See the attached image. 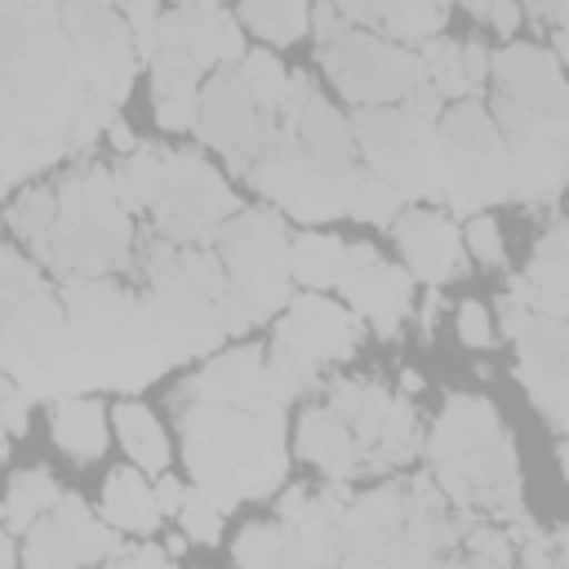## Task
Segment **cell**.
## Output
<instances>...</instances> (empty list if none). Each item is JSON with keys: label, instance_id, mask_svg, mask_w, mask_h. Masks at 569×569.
Masks as SVG:
<instances>
[{"label": "cell", "instance_id": "1", "mask_svg": "<svg viewBox=\"0 0 569 569\" xmlns=\"http://www.w3.org/2000/svg\"><path fill=\"white\" fill-rule=\"evenodd\" d=\"M182 449L191 476L231 511L244 498H262L284 480V405H222L204 396H173Z\"/></svg>", "mask_w": 569, "mask_h": 569}, {"label": "cell", "instance_id": "2", "mask_svg": "<svg viewBox=\"0 0 569 569\" xmlns=\"http://www.w3.org/2000/svg\"><path fill=\"white\" fill-rule=\"evenodd\" d=\"M213 244L227 262V293L218 298L222 320L231 333H244L262 320H271L289 302V240L284 222L271 209H244L231 213L218 231Z\"/></svg>", "mask_w": 569, "mask_h": 569}, {"label": "cell", "instance_id": "3", "mask_svg": "<svg viewBox=\"0 0 569 569\" xmlns=\"http://www.w3.org/2000/svg\"><path fill=\"white\" fill-rule=\"evenodd\" d=\"M320 62L333 76V84L347 93V102H356V107L405 102L427 80L418 53H405L400 44L356 31L351 22L320 40Z\"/></svg>", "mask_w": 569, "mask_h": 569}, {"label": "cell", "instance_id": "4", "mask_svg": "<svg viewBox=\"0 0 569 569\" xmlns=\"http://www.w3.org/2000/svg\"><path fill=\"white\" fill-rule=\"evenodd\" d=\"M240 213L227 182L196 151H169L164 160V196L156 200V231L169 244H204L213 231Z\"/></svg>", "mask_w": 569, "mask_h": 569}, {"label": "cell", "instance_id": "5", "mask_svg": "<svg viewBox=\"0 0 569 569\" xmlns=\"http://www.w3.org/2000/svg\"><path fill=\"white\" fill-rule=\"evenodd\" d=\"M116 525L102 516L93 520V511L80 502V493H62L53 502V511H44L22 538V560L36 569H67V565H89V560H111L120 551V533H111Z\"/></svg>", "mask_w": 569, "mask_h": 569}, {"label": "cell", "instance_id": "6", "mask_svg": "<svg viewBox=\"0 0 569 569\" xmlns=\"http://www.w3.org/2000/svg\"><path fill=\"white\" fill-rule=\"evenodd\" d=\"M360 342V320L356 311H342L325 293H302L289 302L284 320L276 325V351L307 356L316 365L325 360H347Z\"/></svg>", "mask_w": 569, "mask_h": 569}, {"label": "cell", "instance_id": "7", "mask_svg": "<svg viewBox=\"0 0 569 569\" xmlns=\"http://www.w3.org/2000/svg\"><path fill=\"white\" fill-rule=\"evenodd\" d=\"M409 267L418 280L427 284H445L449 276L467 271V258H462V236L458 227L445 218V213H431V209H409V213H396L391 222Z\"/></svg>", "mask_w": 569, "mask_h": 569}, {"label": "cell", "instance_id": "8", "mask_svg": "<svg viewBox=\"0 0 569 569\" xmlns=\"http://www.w3.org/2000/svg\"><path fill=\"white\" fill-rule=\"evenodd\" d=\"M338 289H342V298L351 302L356 316L373 320V329L382 338H400V316L413 302V284L400 267H387L382 258H373L365 267H347Z\"/></svg>", "mask_w": 569, "mask_h": 569}, {"label": "cell", "instance_id": "9", "mask_svg": "<svg viewBox=\"0 0 569 569\" xmlns=\"http://www.w3.org/2000/svg\"><path fill=\"white\" fill-rule=\"evenodd\" d=\"M298 453L307 462H316L329 480H351L360 471V445H356V431L351 422L325 405V409H307L302 422H298Z\"/></svg>", "mask_w": 569, "mask_h": 569}, {"label": "cell", "instance_id": "10", "mask_svg": "<svg viewBox=\"0 0 569 569\" xmlns=\"http://www.w3.org/2000/svg\"><path fill=\"white\" fill-rule=\"evenodd\" d=\"M164 18L178 31V40L187 44V53L200 62V71L244 58V36H240L231 13H222V9H173Z\"/></svg>", "mask_w": 569, "mask_h": 569}, {"label": "cell", "instance_id": "11", "mask_svg": "<svg viewBox=\"0 0 569 569\" xmlns=\"http://www.w3.org/2000/svg\"><path fill=\"white\" fill-rule=\"evenodd\" d=\"M102 516L124 533H151L160 525V498L142 480V467H116L102 485Z\"/></svg>", "mask_w": 569, "mask_h": 569}, {"label": "cell", "instance_id": "12", "mask_svg": "<svg viewBox=\"0 0 569 569\" xmlns=\"http://www.w3.org/2000/svg\"><path fill=\"white\" fill-rule=\"evenodd\" d=\"M53 440L62 453L80 458V462H93L107 453V413L98 400H84V396H67L58 409H53Z\"/></svg>", "mask_w": 569, "mask_h": 569}, {"label": "cell", "instance_id": "13", "mask_svg": "<svg viewBox=\"0 0 569 569\" xmlns=\"http://www.w3.org/2000/svg\"><path fill=\"white\" fill-rule=\"evenodd\" d=\"M111 418H116V431H120V445L129 449V458H133L142 471L164 476V471H169V440H164L156 413H151L147 405H138V400H120Z\"/></svg>", "mask_w": 569, "mask_h": 569}, {"label": "cell", "instance_id": "14", "mask_svg": "<svg viewBox=\"0 0 569 569\" xmlns=\"http://www.w3.org/2000/svg\"><path fill=\"white\" fill-rule=\"evenodd\" d=\"M342 271H347V244L333 240V236H298L289 240V276L307 289H329V284H342Z\"/></svg>", "mask_w": 569, "mask_h": 569}, {"label": "cell", "instance_id": "15", "mask_svg": "<svg viewBox=\"0 0 569 569\" xmlns=\"http://www.w3.org/2000/svg\"><path fill=\"white\" fill-rule=\"evenodd\" d=\"M164 160H169V151H160V147H138V151H129V156L111 169V173H116V191H120V200H124L129 213L156 209V200L164 196Z\"/></svg>", "mask_w": 569, "mask_h": 569}, {"label": "cell", "instance_id": "16", "mask_svg": "<svg viewBox=\"0 0 569 569\" xmlns=\"http://www.w3.org/2000/svg\"><path fill=\"white\" fill-rule=\"evenodd\" d=\"M58 498H62V489L53 485V476H49L44 467L18 471V476L9 480V498H4V529L22 538L44 511H53Z\"/></svg>", "mask_w": 569, "mask_h": 569}, {"label": "cell", "instance_id": "17", "mask_svg": "<svg viewBox=\"0 0 569 569\" xmlns=\"http://www.w3.org/2000/svg\"><path fill=\"white\" fill-rule=\"evenodd\" d=\"M240 18L271 44H293L307 27V0H240Z\"/></svg>", "mask_w": 569, "mask_h": 569}, {"label": "cell", "instance_id": "18", "mask_svg": "<svg viewBox=\"0 0 569 569\" xmlns=\"http://www.w3.org/2000/svg\"><path fill=\"white\" fill-rule=\"evenodd\" d=\"M400 187L382 173H373L369 164L351 173V187H347V213L351 218H365V222H391L400 213Z\"/></svg>", "mask_w": 569, "mask_h": 569}, {"label": "cell", "instance_id": "19", "mask_svg": "<svg viewBox=\"0 0 569 569\" xmlns=\"http://www.w3.org/2000/svg\"><path fill=\"white\" fill-rule=\"evenodd\" d=\"M236 76H240V84L249 89V98H253L262 111H280V102H284V93H289V80H293L267 49L244 53Z\"/></svg>", "mask_w": 569, "mask_h": 569}, {"label": "cell", "instance_id": "20", "mask_svg": "<svg viewBox=\"0 0 569 569\" xmlns=\"http://www.w3.org/2000/svg\"><path fill=\"white\" fill-rule=\"evenodd\" d=\"M53 222H58V191L31 187V191H22V196L9 204V227H13V236H22V240H40Z\"/></svg>", "mask_w": 569, "mask_h": 569}, {"label": "cell", "instance_id": "21", "mask_svg": "<svg viewBox=\"0 0 569 569\" xmlns=\"http://www.w3.org/2000/svg\"><path fill=\"white\" fill-rule=\"evenodd\" d=\"M222 502L200 485V489H187V502H182V533L191 542H218L222 538Z\"/></svg>", "mask_w": 569, "mask_h": 569}, {"label": "cell", "instance_id": "22", "mask_svg": "<svg viewBox=\"0 0 569 569\" xmlns=\"http://www.w3.org/2000/svg\"><path fill=\"white\" fill-rule=\"evenodd\" d=\"M231 556L240 565H284V529L271 525H244Z\"/></svg>", "mask_w": 569, "mask_h": 569}, {"label": "cell", "instance_id": "23", "mask_svg": "<svg viewBox=\"0 0 569 569\" xmlns=\"http://www.w3.org/2000/svg\"><path fill=\"white\" fill-rule=\"evenodd\" d=\"M116 107H120V102L89 93L84 107H80V116H76V124H71V151H89V147L98 142V133H107V129L120 120Z\"/></svg>", "mask_w": 569, "mask_h": 569}, {"label": "cell", "instance_id": "24", "mask_svg": "<svg viewBox=\"0 0 569 569\" xmlns=\"http://www.w3.org/2000/svg\"><path fill=\"white\" fill-rule=\"evenodd\" d=\"M467 244L476 249L480 262H489V267L502 262V231H498V222L489 213H471L467 218Z\"/></svg>", "mask_w": 569, "mask_h": 569}, {"label": "cell", "instance_id": "25", "mask_svg": "<svg viewBox=\"0 0 569 569\" xmlns=\"http://www.w3.org/2000/svg\"><path fill=\"white\" fill-rule=\"evenodd\" d=\"M453 325H458V338H462L467 347H489V342H493V325H489V311H485L480 302H462Z\"/></svg>", "mask_w": 569, "mask_h": 569}, {"label": "cell", "instance_id": "26", "mask_svg": "<svg viewBox=\"0 0 569 569\" xmlns=\"http://www.w3.org/2000/svg\"><path fill=\"white\" fill-rule=\"evenodd\" d=\"M467 547H471V560H485V565H507V560H516L507 533H493V529H471V533H467Z\"/></svg>", "mask_w": 569, "mask_h": 569}, {"label": "cell", "instance_id": "27", "mask_svg": "<svg viewBox=\"0 0 569 569\" xmlns=\"http://www.w3.org/2000/svg\"><path fill=\"white\" fill-rule=\"evenodd\" d=\"M0 400H4V431H9V436H22V431H27V400H31V391H27L18 378L4 373Z\"/></svg>", "mask_w": 569, "mask_h": 569}, {"label": "cell", "instance_id": "28", "mask_svg": "<svg viewBox=\"0 0 569 569\" xmlns=\"http://www.w3.org/2000/svg\"><path fill=\"white\" fill-rule=\"evenodd\" d=\"M498 320H502V333H511V338H520V329L533 320V307L520 298V293H502V302H498Z\"/></svg>", "mask_w": 569, "mask_h": 569}, {"label": "cell", "instance_id": "29", "mask_svg": "<svg viewBox=\"0 0 569 569\" xmlns=\"http://www.w3.org/2000/svg\"><path fill=\"white\" fill-rule=\"evenodd\" d=\"M485 18L498 27V36H516V27H520V4H516V0H489Z\"/></svg>", "mask_w": 569, "mask_h": 569}, {"label": "cell", "instance_id": "30", "mask_svg": "<svg viewBox=\"0 0 569 569\" xmlns=\"http://www.w3.org/2000/svg\"><path fill=\"white\" fill-rule=\"evenodd\" d=\"M156 498H160V511H164V516H178V511H182V502H187V489L164 471V476L156 480Z\"/></svg>", "mask_w": 569, "mask_h": 569}, {"label": "cell", "instance_id": "31", "mask_svg": "<svg viewBox=\"0 0 569 569\" xmlns=\"http://www.w3.org/2000/svg\"><path fill=\"white\" fill-rule=\"evenodd\" d=\"M111 560H124V565H169V560H173V551H169V547L160 551V547H147V542H142V547H129V551L120 547Z\"/></svg>", "mask_w": 569, "mask_h": 569}, {"label": "cell", "instance_id": "32", "mask_svg": "<svg viewBox=\"0 0 569 569\" xmlns=\"http://www.w3.org/2000/svg\"><path fill=\"white\" fill-rule=\"evenodd\" d=\"M329 4H333L351 27H356V22H378V0H329Z\"/></svg>", "mask_w": 569, "mask_h": 569}, {"label": "cell", "instance_id": "33", "mask_svg": "<svg viewBox=\"0 0 569 569\" xmlns=\"http://www.w3.org/2000/svg\"><path fill=\"white\" fill-rule=\"evenodd\" d=\"M107 138H111V147H116V151H124V156H129V151H138V138H133V129H129L124 120H116V124L107 129Z\"/></svg>", "mask_w": 569, "mask_h": 569}, {"label": "cell", "instance_id": "34", "mask_svg": "<svg viewBox=\"0 0 569 569\" xmlns=\"http://www.w3.org/2000/svg\"><path fill=\"white\" fill-rule=\"evenodd\" d=\"M13 538H18V533H9V529L0 533V569H13V565H18V547H13Z\"/></svg>", "mask_w": 569, "mask_h": 569}, {"label": "cell", "instance_id": "35", "mask_svg": "<svg viewBox=\"0 0 569 569\" xmlns=\"http://www.w3.org/2000/svg\"><path fill=\"white\" fill-rule=\"evenodd\" d=\"M551 551H556V565H569V525L560 533H551Z\"/></svg>", "mask_w": 569, "mask_h": 569}, {"label": "cell", "instance_id": "36", "mask_svg": "<svg viewBox=\"0 0 569 569\" xmlns=\"http://www.w3.org/2000/svg\"><path fill=\"white\" fill-rule=\"evenodd\" d=\"M400 387H405V396H413V391H422V378H418L413 369H405V373H400Z\"/></svg>", "mask_w": 569, "mask_h": 569}, {"label": "cell", "instance_id": "37", "mask_svg": "<svg viewBox=\"0 0 569 569\" xmlns=\"http://www.w3.org/2000/svg\"><path fill=\"white\" fill-rule=\"evenodd\" d=\"M556 53L560 62H569V27H556Z\"/></svg>", "mask_w": 569, "mask_h": 569}, {"label": "cell", "instance_id": "38", "mask_svg": "<svg viewBox=\"0 0 569 569\" xmlns=\"http://www.w3.org/2000/svg\"><path fill=\"white\" fill-rule=\"evenodd\" d=\"M560 467H565V476H569V445H560Z\"/></svg>", "mask_w": 569, "mask_h": 569}]
</instances>
